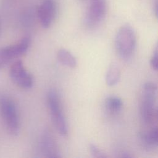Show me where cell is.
Here are the masks:
<instances>
[{
  "label": "cell",
  "instance_id": "obj_1",
  "mask_svg": "<svg viewBox=\"0 0 158 158\" xmlns=\"http://www.w3.org/2000/svg\"><path fill=\"white\" fill-rule=\"evenodd\" d=\"M157 87L153 82H146L143 85L140 114L143 122L146 125L152 123L157 118Z\"/></svg>",
  "mask_w": 158,
  "mask_h": 158
},
{
  "label": "cell",
  "instance_id": "obj_2",
  "mask_svg": "<svg viewBox=\"0 0 158 158\" xmlns=\"http://www.w3.org/2000/svg\"><path fill=\"white\" fill-rule=\"evenodd\" d=\"M136 36L133 27L125 24L118 30L115 37V47L120 57L123 60L130 59L135 50Z\"/></svg>",
  "mask_w": 158,
  "mask_h": 158
},
{
  "label": "cell",
  "instance_id": "obj_3",
  "mask_svg": "<svg viewBox=\"0 0 158 158\" xmlns=\"http://www.w3.org/2000/svg\"><path fill=\"white\" fill-rule=\"evenodd\" d=\"M46 101L51 120L56 130L61 136H65L68 134L67 123L62 109L60 97L55 89L48 91Z\"/></svg>",
  "mask_w": 158,
  "mask_h": 158
},
{
  "label": "cell",
  "instance_id": "obj_4",
  "mask_svg": "<svg viewBox=\"0 0 158 158\" xmlns=\"http://www.w3.org/2000/svg\"><path fill=\"white\" fill-rule=\"evenodd\" d=\"M0 115L8 131L17 135L19 130V118L16 105L6 95H0Z\"/></svg>",
  "mask_w": 158,
  "mask_h": 158
},
{
  "label": "cell",
  "instance_id": "obj_5",
  "mask_svg": "<svg viewBox=\"0 0 158 158\" xmlns=\"http://www.w3.org/2000/svg\"><path fill=\"white\" fill-rule=\"evenodd\" d=\"M30 44L29 36L23 37L18 43L0 48V70L14 59L27 52Z\"/></svg>",
  "mask_w": 158,
  "mask_h": 158
},
{
  "label": "cell",
  "instance_id": "obj_6",
  "mask_svg": "<svg viewBox=\"0 0 158 158\" xmlns=\"http://www.w3.org/2000/svg\"><path fill=\"white\" fill-rule=\"evenodd\" d=\"M107 12L106 0H89L85 16V23L89 28L97 27L104 20Z\"/></svg>",
  "mask_w": 158,
  "mask_h": 158
},
{
  "label": "cell",
  "instance_id": "obj_7",
  "mask_svg": "<svg viewBox=\"0 0 158 158\" xmlns=\"http://www.w3.org/2000/svg\"><path fill=\"white\" fill-rule=\"evenodd\" d=\"M10 77L13 82L20 88L29 89L33 85V78L21 60L14 62L10 67Z\"/></svg>",
  "mask_w": 158,
  "mask_h": 158
},
{
  "label": "cell",
  "instance_id": "obj_8",
  "mask_svg": "<svg viewBox=\"0 0 158 158\" xmlns=\"http://www.w3.org/2000/svg\"><path fill=\"white\" fill-rule=\"evenodd\" d=\"M57 6L54 0H43L38 9V17L41 26L49 28L52 23L56 14Z\"/></svg>",
  "mask_w": 158,
  "mask_h": 158
},
{
  "label": "cell",
  "instance_id": "obj_9",
  "mask_svg": "<svg viewBox=\"0 0 158 158\" xmlns=\"http://www.w3.org/2000/svg\"><path fill=\"white\" fill-rule=\"evenodd\" d=\"M40 148L42 154L46 157L56 158L61 157L57 143L48 130H45L42 133L40 139Z\"/></svg>",
  "mask_w": 158,
  "mask_h": 158
},
{
  "label": "cell",
  "instance_id": "obj_10",
  "mask_svg": "<svg viewBox=\"0 0 158 158\" xmlns=\"http://www.w3.org/2000/svg\"><path fill=\"white\" fill-rule=\"evenodd\" d=\"M138 141L141 146L147 151H151L157 149L158 146L157 128L154 127L148 131L139 133Z\"/></svg>",
  "mask_w": 158,
  "mask_h": 158
},
{
  "label": "cell",
  "instance_id": "obj_11",
  "mask_svg": "<svg viewBox=\"0 0 158 158\" xmlns=\"http://www.w3.org/2000/svg\"><path fill=\"white\" fill-rule=\"evenodd\" d=\"M106 110L111 114H118L123 107V102L120 98L116 96H110L104 101Z\"/></svg>",
  "mask_w": 158,
  "mask_h": 158
},
{
  "label": "cell",
  "instance_id": "obj_12",
  "mask_svg": "<svg viewBox=\"0 0 158 158\" xmlns=\"http://www.w3.org/2000/svg\"><path fill=\"white\" fill-rule=\"evenodd\" d=\"M57 57L59 61L64 65L70 68H75L77 65L75 57L67 49L60 48L58 50Z\"/></svg>",
  "mask_w": 158,
  "mask_h": 158
},
{
  "label": "cell",
  "instance_id": "obj_13",
  "mask_svg": "<svg viewBox=\"0 0 158 158\" xmlns=\"http://www.w3.org/2000/svg\"><path fill=\"white\" fill-rule=\"evenodd\" d=\"M120 78V71L118 66L115 64L111 65L106 75V82L109 86L116 85Z\"/></svg>",
  "mask_w": 158,
  "mask_h": 158
},
{
  "label": "cell",
  "instance_id": "obj_14",
  "mask_svg": "<svg viewBox=\"0 0 158 158\" xmlns=\"http://www.w3.org/2000/svg\"><path fill=\"white\" fill-rule=\"evenodd\" d=\"M89 149L91 154L94 157L104 158L107 157L105 153L94 144H92V143L90 144L89 146Z\"/></svg>",
  "mask_w": 158,
  "mask_h": 158
},
{
  "label": "cell",
  "instance_id": "obj_15",
  "mask_svg": "<svg viewBox=\"0 0 158 158\" xmlns=\"http://www.w3.org/2000/svg\"><path fill=\"white\" fill-rule=\"evenodd\" d=\"M157 59H158V47H157V44H156L150 60V65L152 69L156 71H157L158 69Z\"/></svg>",
  "mask_w": 158,
  "mask_h": 158
},
{
  "label": "cell",
  "instance_id": "obj_16",
  "mask_svg": "<svg viewBox=\"0 0 158 158\" xmlns=\"http://www.w3.org/2000/svg\"><path fill=\"white\" fill-rule=\"evenodd\" d=\"M155 9H154V12H155V15L156 17H157V13H158V5H157V2H156L155 4V6H154Z\"/></svg>",
  "mask_w": 158,
  "mask_h": 158
},
{
  "label": "cell",
  "instance_id": "obj_17",
  "mask_svg": "<svg viewBox=\"0 0 158 158\" xmlns=\"http://www.w3.org/2000/svg\"><path fill=\"white\" fill-rule=\"evenodd\" d=\"M1 20H0V31H1Z\"/></svg>",
  "mask_w": 158,
  "mask_h": 158
},
{
  "label": "cell",
  "instance_id": "obj_18",
  "mask_svg": "<svg viewBox=\"0 0 158 158\" xmlns=\"http://www.w3.org/2000/svg\"><path fill=\"white\" fill-rule=\"evenodd\" d=\"M81 1H85V0H81Z\"/></svg>",
  "mask_w": 158,
  "mask_h": 158
}]
</instances>
